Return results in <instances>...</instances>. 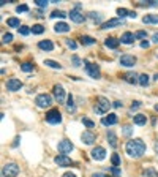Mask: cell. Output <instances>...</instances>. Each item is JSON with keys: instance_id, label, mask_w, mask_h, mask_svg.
Returning <instances> with one entry per match:
<instances>
[{"instance_id": "cell-35", "label": "cell", "mask_w": 158, "mask_h": 177, "mask_svg": "<svg viewBox=\"0 0 158 177\" xmlns=\"http://www.w3.org/2000/svg\"><path fill=\"white\" fill-rule=\"evenodd\" d=\"M21 70L25 71V73H30V71H33V65L29 63V62H24V63L21 65Z\"/></svg>"}, {"instance_id": "cell-21", "label": "cell", "mask_w": 158, "mask_h": 177, "mask_svg": "<svg viewBox=\"0 0 158 177\" xmlns=\"http://www.w3.org/2000/svg\"><path fill=\"white\" fill-rule=\"evenodd\" d=\"M38 48H40V49H43V51L51 52L52 49H54V43L49 41V40H43V41H40V43H38Z\"/></svg>"}, {"instance_id": "cell-42", "label": "cell", "mask_w": 158, "mask_h": 177, "mask_svg": "<svg viewBox=\"0 0 158 177\" xmlns=\"http://www.w3.org/2000/svg\"><path fill=\"white\" fill-rule=\"evenodd\" d=\"M2 41H3V43H11V41H13V35H11V33H3Z\"/></svg>"}, {"instance_id": "cell-52", "label": "cell", "mask_w": 158, "mask_h": 177, "mask_svg": "<svg viewBox=\"0 0 158 177\" xmlns=\"http://www.w3.org/2000/svg\"><path fill=\"white\" fill-rule=\"evenodd\" d=\"M62 177H76V175H74L73 172H65V174H63Z\"/></svg>"}, {"instance_id": "cell-40", "label": "cell", "mask_w": 158, "mask_h": 177, "mask_svg": "<svg viewBox=\"0 0 158 177\" xmlns=\"http://www.w3.org/2000/svg\"><path fill=\"white\" fill-rule=\"evenodd\" d=\"M135 38L136 40H142V38H147V32H144V30H138L135 33Z\"/></svg>"}, {"instance_id": "cell-37", "label": "cell", "mask_w": 158, "mask_h": 177, "mask_svg": "<svg viewBox=\"0 0 158 177\" xmlns=\"http://www.w3.org/2000/svg\"><path fill=\"white\" fill-rule=\"evenodd\" d=\"M18 30H19V33L24 35V36H25V35H29V33L32 32V29H30V27H27V25H21Z\"/></svg>"}, {"instance_id": "cell-34", "label": "cell", "mask_w": 158, "mask_h": 177, "mask_svg": "<svg viewBox=\"0 0 158 177\" xmlns=\"http://www.w3.org/2000/svg\"><path fill=\"white\" fill-rule=\"evenodd\" d=\"M117 15H118V18H120V19H122V18H125V16H128V18H130L131 11H128L127 8H118V10H117Z\"/></svg>"}, {"instance_id": "cell-28", "label": "cell", "mask_w": 158, "mask_h": 177, "mask_svg": "<svg viewBox=\"0 0 158 177\" xmlns=\"http://www.w3.org/2000/svg\"><path fill=\"white\" fill-rule=\"evenodd\" d=\"M44 65L49 66V68H54V70H60V68H62V65H60L59 62H56V60H49V59L44 60Z\"/></svg>"}, {"instance_id": "cell-6", "label": "cell", "mask_w": 158, "mask_h": 177, "mask_svg": "<svg viewBox=\"0 0 158 177\" xmlns=\"http://www.w3.org/2000/svg\"><path fill=\"white\" fill-rule=\"evenodd\" d=\"M46 120L49 122V124H52V125L60 124V122H62V116H60L59 109H51V111L46 114Z\"/></svg>"}, {"instance_id": "cell-50", "label": "cell", "mask_w": 158, "mask_h": 177, "mask_svg": "<svg viewBox=\"0 0 158 177\" xmlns=\"http://www.w3.org/2000/svg\"><path fill=\"white\" fill-rule=\"evenodd\" d=\"M112 106H114V107H122V101H118V100H117V101L112 103Z\"/></svg>"}, {"instance_id": "cell-3", "label": "cell", "mask_w": 158, "mask_h": 177, "mask_svg": "<svg viewBox=\"0 0 158 177\" xmlns=\"http://www.w3.org/2000/svg\"><path fill=\"white\" fill-rule=\"evenodd\" d=\"M2 174H3V177H16L19 174V166L16 163H6L2 168Z\"/></svg>"}, {"instance_id": "cell-23", "label": "cell", "mask_w": 158, "mask_h": 177, "mask_svg": "<svg viewBox=\"0 0 158 177\" xmlns=\"http://www.w3.org/2000/svg\"><path fill=\"white\" fill-rule=\"evenodd\" d=\"M65 104H67V111L68 112H76V104H74V101H73V95L70 93L68 95V100H67V103H65Z\"/></svg>"}, {"instance_id": "cell-31", "label": "cell", "mask_w": 158, "mask_h": 177, "mask_svg": "<svg viewBox=\"0 0 158 177\" xmlns=\"http://www.w3.org/2000/svg\"><path fill=\"white\" fill-rule=\"evenodd\" d=\"M30 29H32V33H35V35H41L44 32V27L41 24H35V25L30 27Z\"/></svg>"}, {"instance_id": "cell-38", "label": "cell", "mask_w": 158, "mask_h": 177, "mask_svg": "<svg viewBox=\"0 0 158 177\" xmlns=\"http://www.w3.org/2000/svg\"><path fill=\"white\" fill-rule=\"evenodd\" d=\"M82 124H84L87 128H95V122H92L89 117H82Z\"/></svg>"}, {"instance_id": "cell-9", "label": "cell", "mask_w": 158, "mask_h": 177, "mask_svg": "<svg viewBox=\"0 0 158 177\" xmlns=\"http://www.w3.org/2000/svg\"><path fill=\"white\" fill-rule=\"evenodd\" d=\"M54 161H56V165H57V166H62V168H65V166H71L73 163H74L70 157L62 155V154H60V155H57V157L54 158Z\"/></svg>"}, {"instance_id": "cell-51", "label": "cell", "mask_w": 158, "mask_h": 177, "mask_svg": "<svg viewBox=\"0 0 158 177\" xmlns=\"http://www.w3.org/2000/svg\"><path fill=\"white\" fill-rule=\"evenodd\" d=\"M92 177H109V175H106V174H101V172H95Z\"/></svg>"}, {"instance_id": "cell-8", "label": "cell", "mask_w": 158, "mask_h": 177, "mask_svg": "<svg viewBox=\"0 0 158 177\" xmlns=\"http://www.w3.org/2000/svg\"><path fill=\"white\" fill-rule=\"evenodd\" d=\"M122 24H123V21H122L120 18H114V19H108L106 22H103L100 29L108 30V29H114V27H120Z\"/></svg>"}, {"instance_id": "cell-16", "label": "cell", "mask_w": 158, "mask_h": 177, "mask_svg": "<svg viewBox=\"0 0 158 177\" xmlns=\"http://www.w3.org/2000/svg\"><path fill=\"white\" fill-rule=\"evenodd\" d=\"M122 78H123L125 82H128V84H138V82H139V76H138L136 73H133V71L125 73Z\"/></svg>"}, {"instance_id": "cell-5", "label": "cell", "mask_w": 158, "mask_h": 177, "mask_svg": "<svg viewBox=\"0 0 158 177\" xmlns=\"http://www.w3.org/2000/svg\"><path fill=\"white\" fill-rule=\"evenodd\" d=\"M84 65H85V71H87V74H89L90 78H94V79H100L101 73H100V68H98V65H95V63H90L89 60H84Z\"/></svg>"}, {"instance_id": "cell-45", "label": "cell", "mask_w": 158, "mask_h": 177, "mask_svg": "<svg viewBox=\"0 0 158 177\" xmlns=\"http://www.w3.org/2000/svg\"><path fill=\"white\" fill-rule=\"evenodd\" d=\"M111 172H112V175H114V177H120V169L115 168V166H112V168H111Z\"/></svg>"}, {"instance_id": "cell-11", "label": "cell", "mask_w": 158, "mask_h": 177, "mask_svg": "<svg viewBox=\"0 0 158 177\" xmlns=\"http://www.w3.org/2000/svg\"><path fill=\"white\" fill-rule=\"evenodd\" d=\"M21 87H22V82L16 78H11L6 81V90H10V92H18Z\"/></svg>"}, {"instance_id": "cell-25", "label": "cell", "mask_w": 158, "mask_h": 177, "mask_svg": "<svg viewBox=\"0 0 158 177\" xmlns=\"http://www.w3.org/2000/svg\"><path fill=\"white\" fill-rule=\"evenodd\" d=\"M133 122H135L136 125H146L147 124V117L144 116V114H136L133 117Z\"/></svg>"}, {"instance_id": "cell-13", "label": "cell", "mask_w": 158, "mask_h": 177, "mask_svg": "<svg viewBox=\"0 0 158 177\" xmlns=\"http://www.w3.org/2000/svg\"><path fill=\"white\" fill-rule=\"evenodd\" d=\"M90 155H92V158H94V160H97V161H101V160H104V158H106V150H104V149L103 147H95L94 149V150H92L90 152Z\"/></svg>"}, {"instance_id": "cell-39", "label": "cell", "mask_w": 158, "mask_h": 177, "mask_svg": "<svg viewBox=\"0 0 158 177\" xmlns=\"http://www.w3.org/2000/svg\"><path fill=\"white\" fill-rule=\"evenodd\" d=\"M122 133H123V136H127V138H128V136H131V134H133V128H131L130 125H125Z\"/></svg>"}, {"instance_id": "cell-7", "label": "cell", "mask_w": 158, "mask_h": 177, "mask_svg": "<svg viewBox=\"0 0 158 177\" xmlns=\"http://www.w3.org/2000/svg\"><path fill=\"white\" fill-rule=\"evenodd\" d=\"M57 149H59V152H60L62 155H65V154H70L73 149H74V145H73L71 141L63 139V141H60V142L57 144Z\"/></svg>"}, {"instance_id": "cell-27", "label": "cell", "mask_w": 158, "mask_h": 177, "mask_svg": "<svg viewBox=\"0 0 158 177\" xmlns=\"http://www.w3.org/2000/svg\"><path fill=\"white\" fill-rule=\"evenodd\" d=\"M81 43L90 46V44H95V43H97V40H95V38H92V36H89V35H82V36H81Z\"/></svg>"}, {"instance_id": "cell-19", "label": "cell", "mask_w": 158, "mask_h": 177, "mask_svg": "<svg viewBox=\"0 0 158 177\" xmlns=\"http://www.w3.org/2000/svg\"><path fill=\"white\" fill-rule=\"evenodd\" d=\"M135 33H131V32H125L122 36H120V43H123V44H131L135 41Z\"/></svg>"}, {"instance_id": "cell-30", "label": "cell", "mask_w": 158, "mask_h": 177, "mask_svg": "<svg viewBox=\"0 0 158 177\" xmlns=\"http://www.w3.org/2000/svg\"><path fill=\"white\" fill-rule=\"evenodd\" d=\"M6 24L10 27H16V29H19V27H21V21L18 18H8L6 19Z\"/></svg>"}, {"instance_id": "cell-10", "label": "cell", "mask_w": 158, "mask_h": 177, "mask_svg": "<svg viewBox=\"0 0 158 177\" xmlns=\"http://www.w3.org/2000/svg\"><path fill=\"white\" fill-rule=\"evenodd\" d=\"M54 97H56V100H57V103H65V97H67V95H65V89L60 86V84H56L54 86Z\"/></svg>"}, {"instance_id": "cell-18", "label": "cell", "mask_w": 158, "mask_h": 177, "mask_svg": "<svg viewBox=\"0 0 158 177\" xmlns=\"http://www.w3.org/2000/svg\"><path fill=\"white\" fill-rule=\"evenodd\" d=\"M54 32L56 33H65V32H70V25L67 22H57L54 25Z\"/></svg>"}, {"instance_id": "cell-24", "label": "cell", "mask_w": 158, "mask_h": 177, "mask_svg": "<svg viewBox=\"0 0 158 177\" xmlns=\"http://www.w3.org/2000/svg\"><path fill=\"white\" fill-rule=\"evenodd\" d=\"M144 24H158V15H147L142 18Z\"/></svg>"}, {"instance_id": "cell-20", "label": "cell", "mask_w": 158, "mask_h": 177, "mask_svg": "<svg viewBox=\"0 0 158 177\" xmlns=\"http://www.w3.org/2000/svg\"><path fill=\"white\" fill-rule=\"evenodd\" d=\"M118 43H120V40H117V38H114V36H109V38L104 40V46L109 48V49H115V48L118 46Z\"/></svg>"}, {"instance_id": "cell-49", "label": "cell", "mask_w": 158, "mask_h": 177, "mask_svg": "<svg viewBox=\"0 0 158 177\" xmlns=\"http://www.w3.org/2000/svg\"><path fill=\"white\" fill-rule=\"evenodd\" d=\"M35 16H38V18H43L44 15H43V11H41V10H36V11H35Z\"/></svg>"}, {"instance_id": "cell-53", "label": "cell", "mask_w": 158, "mask_h": 177, "mask_svg": "<svg viewBox=\"0 0 158 177\" xmlns=\"http://www.w3.org/2000/svg\"><path fill=\"white\" fill-rule=\"evenodd\" d=\"M152 41H153V43H158V33H155V35L152 36Z\"/></svg>"}, {"instance_id": "cell-48", "label": "cell", "mask_w": 158, "mask_h": 177, "mask_svg": "<svg viewBox=\"0 0 158 177\" xmlns=\"http://www.w3.org/2000/svg\"><path fill=\"white\" fill-rule=\"evenodd\" d=\"M149 46H150V43H149V41H142V43H141V48H142V49H147Z\"/></svg>"}, {"instance_id": "cell-46", "label": "cell", "mask_w": 158, "mask_h": 177, "mask_svg": "<svg viewBox=\"0 0 158 177\" xmlns=\"http://www.w3.org/2000/svg\"><path fill=\"white\" fill-rule=\"evenodd\" d=\"M67 46L71 48V49H76V48H77V44L73 41V40H67Z\"/></svg>"}, {"instance_id": "cell-17", "label": "cell", "mask_w": 158, "mask_h": 177, "mask_svg": "<svg viewBox=\"0 0 158 177\" xmlns=\"http://www.w3.org/2000/svg\"><path fill=\"white\" fill-rule=\"evenodd\" d=\"M117 122H118V119H117V116H115V114H108L106 117H103V119H101V124H103L104 127L115 125Z\"/></svg>"}, {"instance_id": "cell-4", "label": "cell", "mask_w": 158, "mask_h": 177, "mask_svg": "<svg viewBox=\"0 0 158 177\" xmlns=\"http://www.w3.org/2000/svg\"><path fill=\"white\" fill-rule=\"evenodd\" d=\"M35 103H36L38 107L44 109V107H49L52 104V98H51V95H48V93H40L38 97L35 98Z\"/></svg>"}, {"instance_id": "cell-15", "label": "cell", "mask_w": 158, "mask_h": 177, "mask_svg": "<svg viewBox=\"0 0 158 177\" xmlns=\"http://www.w3.org/2000/svg\"><path fill=\"white\" fill-rule=\"evenodd\" d=\"M135 63H136V57H135V56L125 54V56H122V57H120V65H122V66L130 68V66H133Z\"/></svg>"}, {"instance_id": "cell-12", "label": "cell", "mask_w": 158, "mask_h": 177, "mask_svg": "<svg viewBox=\"0 0 158 177\" xmlns=\"http://www.w3.org/2000/svg\"><path fill=\"white\" fill-rule=\"evenodd\" d=\"M68 16H70V19H71L73 22H76V24H81V22L85 21V16H84L79 10H71V11L68 13Z\"/></svg>"}, {"instance_id": "cell-26", "label": "cell", "mask_w": 158, "mask_h": 177, "mask_svg": "<svg viewBox=\"0 0 158 177\" xmlns=\"http://www.w3.org/2000/svg\"><path fill=\"white\" fill-rule=\"evenodd\" d=\"M144 177H158V171L155 168L149 166V168L144 169Z\"/></svg>"}, {"instance_id": "cell-44", "label": "cell", "mask_w": 158, "mask_h": 177, "mask_svg": "<svg viewBox=\"0 0 158 177\" xmlns=\"http://www.w3.org/2000/svg\"><path fill=\"white\" fill-rule=\"evenodd\" d=\"M71 60H73V66H81V63H82V62H81V59H79L77 56H73V59H71Z\"/></svg>"}, {"instance_id": "cell-1", "label": "cell", "mask_w": 158, "mask_h": 177, "mask_svg": "<svg viewBox=\"0 0 158 177\" xmlns=\"http://www.w3.org/2000/svg\"><path fill=\"white\" fill-rule=\"evenodd\" d=\"M146 144H144L142 139H131L125 144V150L130 157H133V158H139L142 157L144 154H146Z\"/></svg>"}, {"instance_id": "cell-29", "label": "cell", "mask_w": 158, "mask_h": 177, "mask_svg": "<svg viewBox=\"0 0 158 177\" xmlns=\"http://www.w3.org/2000/svg\"><path fill=\"white\" fill-rule=\"evenodd\" d=\"M67 16H68V15H67L65 11H62V10H54V11L51 13V18H52V19H56V18H62V19H65Z\"/></svg>"}, {"instance_id": "cell-43", "label": "cell", "mask_w": 158, "mask_h": 177, "mask_svg": "<svg viewBox=\"0 0 158 177\" xmlns=\"http://www.w3.org/2000/svg\"><path fill=\"white\" fill-rule=\"evenodd\" d=\"M16 11H18V13H25V11H29V5H25V3H22V5L16 6Z\"/></svg>"}, {"instance_id": "cell-33", "label": "cell", "mask_w": 158, "mask_h": 177, "mask_svg": "<svg viewBox=\"0 0 158 177\" xmlns=\"http://www.w3.org/2000/svg\"><path fill=\"white\" fill-rule=\"evenodd\" d=\"M111 163H112V166H115V168L120 166V157H118V154H112V157H111Z\"/></svg>"}, {"instance_id": "cell-22", "label": "cell", "mask_w": 158, "mask_h": 177, "mask_svg": "<svg viewBox=\"0 0 158 177\" xmlns=\"http://www.w3.org/2000/svg\"><path fill=\"white\" fill-rule=\"evenodd\" d=\"M108 141H109V145H111L112 149L117 147V136H115L114 130H109V131H108Z\"/></svg>"}, {"instance_id": "cell-41", "label": "cell", "mask_w": 158, "mask_h": 177, "mask_svg": "<svg viewBox=\"0 0 158 177\" xmlns=\"http://www.w3.org/2000/svg\"><path fill=\"white\" fill-rule=\"evenodd\" d=\"M35 3L38 8H46L49 5V2H46V0H35Z\"/></svg>"}, {"instance_id": "cell-54", "label": "cell", "mask_w": 158, "mask_h": 177, "mask_svg": "<svg viewBox=\"0 0 158 177\" xmlns=\"http://www.w3.org/2000/svg\"><path fill=\"white\" fill-rule=\"evenodd\" d=\"M153 149H155V152H158V142H155V144H153Z\"/></svg>"}, {"instance_id": "cell-2", "label": "cell", "mask_w": 158, "mask_h": 177, "mask_svg": "<svg viewBox=\"0 0 158 177\" xmlns=\"http://www.w3.org/2000/svg\"><path fill=\"white\" fill-rule=\"evenodd\" d=\"M111 106H112V104L109 103V100H108V98H104V97H98V100H97V103H95V107H94V111H95V114L101 116V114H104V112H108Z\"/></svg>"}, {"instance_id": "cell-14", "label": "cell", "mask_w": 158, "mask_h": 177, "mask_svg": "<svg viewBox=\"0 0 158 177\" xmlns=\"http://www.w3.org/2000/svg\"><path fill=\"white\" fill-rule=\"evenodd\" d=\"M81 139H82V142H84V144L90 145V144H94V142H95L97 136H95V133H92L90 130H87V131H84V133L81 134Z\"/></svg>"}, {"instance_id": "cell-36", "label": "cell", "mask_w": 158, "mask_h": 177, "mask_svg": "<svg viewBox=\"0 0 158 177\" xmlns=\"http://www.w3.org/2000/svg\"><path fill=\"white\" fill-rule=\"evenodd\" d=\"M139 84H141L142 87L149 86V76H147V74H139Z\"/></svg>"}, {"instance_id": "cell-47", "label": "cell", "mask_w": 158, "mask_h": 177, "mask_svg": "<svg viewBox=\"0 0 158 177\" xmlns=\"http://www.w3.org/2000/svg\"><path fill=\"white\" fill-rule=\"evenodd\" d=\"M139 106H141V101H133V104H131V111H133V109H138Z\"/></svg>"}, {"instance_id": "cell-32", "label": "cell", "mask_w": 158, "mask_h": 177, "mask_svg": "<svg viewBox=\"0 0 158 177\" xmlns=\"http://www.w3.org/2000/svg\"><path fill=\"white\" fill-rule=\"evenodd\" d=\"M89 18L92 19V21H95V22H101L103 21V16L100 15V13H94V11H92V13H89Z\"/></svg>"}, {"instance_id": "cell-55", "label": "cell", "mask_w": 158, "mask_h": 177, "mask_svg": "<svg viewBox=\"0 0 158 177\" xmlns=\"http://www.w3.org/2000/svg\"><path fill=\"white\" fill-rule=\"evenodd\" d=\"M155 111L158 112V104H155Z\"/></svg>"}]
</instances>
